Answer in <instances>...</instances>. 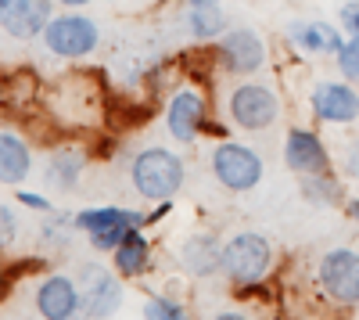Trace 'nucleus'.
<instances>
[{
    "label": "nucleus",
    "mask_w": 359,
    "mask_h": 320,
    "mask_svg": "<svg viewBox=\"0 0 359 320\" xmlns=\"http://www.w3.org/2000/svg\"><path fill=\"white\" fill-rule=\"evenodd\" d=\"M130 180L140 198L165 201L184 187V159L169 148H144L130 166Z\"/></svg>",
    "instance_id": "nucleus-1"
},
{
    "label": "nucleus",
    "mask_w": 359,
    "mask_h": 320,
    "mask_svg": "<svg viewBox=\"0 0 359 320\" xmlns=\"http://www.w3.org/2000/svg\"><path fill=\"white\" fill-rule=\"evenodd\" d=\"M269 267H273V248H269V241L262 234L241 230V234H233L223 245V274L233 284L252 288L269 274Z\"/></svg>",
    "instance_id": "nucleus-2"
},
{
    "label": "nucleus",
    "mask_w": 359,
    "mask_h": 320,
    "mask_svg": "<svg viewBox=\"0 0 359 320\" xmlns=\"http://www.w3.org/2000/svg\"><path fill=\"white\" fill-rule=\"evenodd\" d=\"M76 230H86L90 245L97 252H115V245L123 241L133 227H144L147 220L133 209H118V206H101V209H83L72 216Z\"/></svg>",
    "instance_id": "nucleus-3"
},
{
    "label": "nucleus",
    "mask_w": 359,
    "mask_h": 320,
    "mask_svg": "<svg viewBox=\"0 0 359 320\" xmlns=\"http://www.w3.org/2000/svg\"><path fill=\"white\" fill-rule=\"evenodd\" d=\"M43 44L50 54L57 58H69V62H76V58H86L90 51H94L101 44V29L94 18H86V15H57L50 18V25L43 29Z\"/></svg>",
    "instance_id": "nucleus-4"
},
{
    "label": "nucleus",
    "mask_w": 359,
    "mask_h": 320,
    "mask_svg": "<svg viewBox=\"0 0 359 320\" xmlns=\"http://www.w3.org/2000/svg\"><path fill=\"white\" fill-rule=\"evenodd\" d=\"M212 177L226 191H252L262 180V159L248 144L223 140L212 148Z\"/></svg>",
    "instance_id": "nucleus-5"
},
{
    "label": "nucleus",
    "mask_w": 359,
    "mask_h": 320,
    "mask_svg": "<svg viewBox=\"0 0 359 320\" xmlns=\"http://www.w3.org/2000/svg\"><path fill=\"white\" fill-rule=\"evenodd\" d=\"M226 108H230L233 126L237 130H248V133H259L266 126H273L277 115H280L277 94L269 91V86H262V83H241L230 94V105Z\"/></svg>",
    "instance_id": "nucleus-6"
},
{
    "label": "nucleus",
    "mask_w": 359,
    "mask_h": 320,
    "mask_svg": "<svg viewBox=\"0 0 359 320\" xmlns=\"http://www.w3.org/2000/svg\"><path fill=\"white\" fill-rule=\"evenodd\" d=\"M320 288L331 302L355 306L359 302V252L334 248L320 259Z\"/></svg>",
    "instance_id": "nucleus-7"
},
{
    "label": "nucleus",
    "mask_w": 359,
    "mask_h": 320,
    "mask_svg": "<svg viewBox=\"0 0 359 320\" xmlns=\"http://www.w3.org/2000/svg\"><path fill=\"white\" fill-rule=\"evenodd\" d=\"M216 58L223 62L226 72L252 76V72H259L266 65V44L259 40L255 29L237 25V29H226V33L216 40Z\"/></svg>",
    "instance_id": "nucleus-8"
},
{
    "label": "nucleus",
    "mask_w": 359,
    "mask_h": 320,
    "mask_svg": "<svg viewBox=\"0 0 359 320\" xmlns=\"http://www.w3.org/2000/svg\"><path fill=\"white\" fill-rule=\"evenodd\" d=\"M309 105H313L320 123L345 126V123H355L359 119V94H355V86L348 79L345 83H334V79L316 83L313 94H309Z\"/></svg>",
    "instance_id": "nucleus-9"
},
{
    "label": "nucleus",
    "mask_w": 359,
    "mask_h": 320,
    "mask_svg": "<svg viewBox=\"0 0 359 320\" xmlns=\"http://www.w3.org/2000/svg\"><path fill=\"white\" fill-rule=\"evenodd\" d=\"M165 126H169L172 140H180V144H191L208 126L205 123V98L194 91V86H184V91L172 94L169 112H165Z\"/></svg>",
    "instance_id": "nucleus-10"
},
{
    "label": "nucleus",
    "mask_w": 359,
    "mask_h": 320,
    "mask_svg": "<svg viewBox=\"0 0 359 320\" xmlns=\"http://www.w3.org/2000/svg\"><path fill=\"white\" fill-rule=\"evenodd\" d=\"M50 18H54L50 0H15V4L0 8V25H4V33L15 36V40L40 36L43 29L50 25Z\"/></svg>",
    "instance_id": "nucleus-11"
},
{
    "label": "nucleus",
    "mask_w": 359,
    "mask_h": 320,
    "mask_svg": "<svg viewBox=\"0 0 359 320\" xmlns=\"http://www.w3.org/2000/svg\"><path fill=\"white\" fill-rule=\"evenodd\" d=\"M36 309L47 320H69L83 309V288L72 277L54 274V277L40 281V288H36Z\"/></svg>",
    "instance_id": "nucleus-12"
},
{
    "label": "nucleus",
    "mask_w": 359,
    "mask_h": 320,
    "mask_svg": "<svg viewBox=\"0 0 359 320\" xmlns=\"http://www.w3.org/2000/svg\"><path fill=\"white\" fill-rule=\"evenodd\" d=\"M284 162H287L291 173H298V177H316V173H327V166H331L323 140L313 130H291L287 133V140H284Z\"/></svg>",
    "instance_id": "nucleus-13"
},
{
    "label": "nucleus",
    "mask_w": 359,
    "mask_h": 320,
    "mask_svg": "<svg viewBox=\"0 0 359 320\" xmlns=\"http://www.w3.org/2000/svg\"><path fill=\"white\" fill-rule=\"evenodd\" d=\"M123 274H111V270H101V267H90L83 270V281H86V292H83V313L86 316H108L118 309L123 302V284H118Z\"/></svg>",
    "instance_id": "nucleus-14"
},
{
    "label": "nucleus",
    "mask_w": 359,
    "mask_h": 320,
    "mask_svg": "<svg viewBox=\"0 0 359 320\" xmlns=\"http://www.w3.org/2000/svg\"><path fill=\"white\" fill-rule=\"evenodd\" d=\"M291 44L294 47H302L309 54H334L345 47V36H341V29L331 25V22H291Z\"/></svg>",
    "instance_id": "nucleus-15"
},
{
    "label": "nucleus",
    "mask_w": 359,
    "mask_h": 320,
    "mask_svg": "<svg viewBox=\"0 0 359 320\" xmlns=\"http://www.w3.org/2000/svg\"><path fill=\"white\" fill-rule=\"evenodd\" d=\"M180 263H184V270L194 274V277H208V274L223 270V248L216 245V238L194 234V238L184 241V248H180Z\"/></svg>",
    "instance_id": "nucleus-16"
},
{
    "label": "nucleus",
    "mask_w": 359,
    "mask_h": 320,
    "mask_svg": "<svg viewBox=\"0 0 359 320\" xmlns=\"http://www.w3.org/2000/svg\"><path fill=\"white\" fill-rule=\"evenodd\" d=\"M111 263L123 277H140V274L151 270V245H147V238L140 234V227H133L130 234L115 245Z\"/></svg>",
    "instance_id": "nucleus-17"
},
{
    "label": "nucleus",
    "mask_w": 359,
    "mask_h": 320,
    "mask_svg": "<svg viewBox=\"0 0 359 320\" xmlns=\"http://www.w3.org/2000/svg\"><path fill=\"white\" fill-rule=\"evenodd\" d=\"M29 169H33V152H29V144L18 133L4 130L0 133V180L15 187L29 177Z\"/></svg>",
    "instance_id": "nucleus-18"
},
{
    "label": "nucleus",
    "mask_w": 359,
    "mask_h": 320,
    "mask_svg": "<svg viewBox=\"0 0 359 320\" xmlns=\"http://www.w3.org/2000/svg\"><path fill=\"white\" fill-rule=\"evenodd\" d=\"M187 29L198 40H219L226 33V15L219 0H201V4H187Z\"/></svg>",
    "instance_id": "nucleus-19"
},
{
    "label": "nucleus",
    "mask_w": 359,
    "mask_h": 320,
    "mask_svg": "<svg viewBox=\"0 0 359 320\" xmlns=\"http://www.w3.org/2000/svg\"><path fill=\"white\" fill-rule=\"evenodd\" d=\"M83 152H76V148H62V152H54L50 155V180L57 184V187H72L76 184V177H79V169H83Z\"/></svg>",
    "instance_id": "nucleus-20"
},
{
    "label": "nucleus",
    "mask_w": 359,
    "mask_h": 320,
    "mask_svg": "<svg viewBox=\"0 0 359 320\" xmlns=\"http://www.w3.org/2000/svg\"><path fill=\"white\" fill-rule=\"evenodd\" d=\"M144 316H147V320H184V316H187V306H180V302L169 299V295H155L151 302L144 306Z\"/></svg>",
    "instance_id": "nucleus-21"
},
{
    "label": "nucleus",
    "mask_w": 359,
    "mask_h": 320,
    "mask_svg": "<svg viewBox=\"0 0 359 320\" xmlns=\"http://www.w3.org/2000/svg\"><path fill=\"white\" fill-rule=\"evenodd\" d=\"M338 72L348 83H359V33H352L345 40V47L338 51Z\"/></svg>",
    "instance_id": "nucleus-22"
},
{
    "label": "nucleus",
    "mask_w": 359,
    "mask_h": 320,
    "mask_svg": "<svg viewBox=\"0 0 359 320\" xmlns=\"http://www.w3.org/2000/svg\"><path fill=\"white\" fill-rule=\"evenodd\" d=\"M302 187H306V194H309L313 201H338V198H341L338 184H331V180L323 177V173H316V177H309V180H306Z\"/></svg>",
    "instance_id": "nucleus-23"
},
{
    "label": "nucleus",
    "mask_w": 359,
    "mask_h": 320,
    "mask_svg": "<svg viewBox=\"0 0 359 320\" xmlns=\"http://www.w3.org/2000/svg\"><path fill=\"white\" fill-rule=\"evenodd\" d=\"M72 223H76V220H65V216H62V220H50V223L43 227V234H40V238H43V245H50V248H62V245H65L62 230H65V227H72Z\"/></svg>",
    "instance_id": "nucleus-24"
},
{
    "label": "nucleus",
    "mask_w": 359,
    "mask_h": 320,
    "mask_svg": "<svg viewBox=\"0 0 359 320\" xmlns=\"http://www.w3.org/2000/svg\"><path fill=\"white\" fill-rule=\"evenodd\" d=\"M0 230H4V245H11L18 238V220H15V206H0Z\"/></svg>",
    "instance_id": "nucleus-25"
},
{
    "label": "nucleus",
    "mask_w": 359,
    "mask_h": 320,
    "mask_svg": "<svg viewBox=\"0 0 359 320\" xmlns=\"http://www.w3.org/2000/svg\"><path fill=\"white\" fill-rule=\"evenodd\" d=\"M18 206L36 209V213H50V198L47 194H36V191H18Z\"/></svg>",
    "instance_id": "nucleus-26"
},
{
    "label": "nucleus",
    "mask_w": 359,
    "mask_h": 320,
    "mask_svg": "<svg viewBox=\"0 0 359 320\" xmlns=\"http://www.w3.org/2000/svg\"><path fill=\"white\" fill-rule=\"evenodd\" d=\"M341 22H345V29H348V33H359V4H345V11H341Z\"/></svg>",
    "instance_id": "nucleus-27"
},
{
    "label": "nucleus",
    "mask_w": 359,
    "mask_h": 320,
    "mask_svg": "<svg viewBox=\"0 0 359 320\" xmlns=\"http://www.w3.org/2000/svg\"><path fill=\"white\" fill-rule=\"evenodd\" d=\"M345 169L352 173V177L359 173V144H348V155H345Z\"/></svg>",
    "instance_id": "nucleus-28"
},
{
    "label": "nucleus",
    "mask_w": 359,
    "mask_h": 320,
    "mask_svg": "<svg viewBox=\"0 0 359 320\" xmlns=\"http://www.w3.org/2000/svg\"><path fill=\"white\" fill-rule=\"evenodd\" d=\"M62 8H83V4H90V0H57Z\"/></svg>",
    "instance_id": "nucleus-29"
},
{
    "label": "nucleus",
    "mask_w": 359,
    "mask_h": 320,
    "mask_svg": "<svg viewBox=\"0 0 359 320\" xmlns=\"http://www.w3.org/2000/svg\"><path fill=\"white\" fill-rule=\"evenodd\" d=\"M348 213H352V220L359 223V198H355V201H348Z\"/></svg>",
    "instance_id": "nucleus-30"
},
{
    "label": "nucleus",
    "mask_w": 359,
    "mask_h": 320,
    "mask_svg": "<svg viewBox=\"0 0 359 320\" xmlns=\"http://www.w3.org/2000/svg\"><path fill=\"white\" fill-rule=\"evenodd\" d=\"M8 4H15V0H0V8H8Z\"/></svg>",
    "instance_id": "nucleus-31"
}]
</instances>
